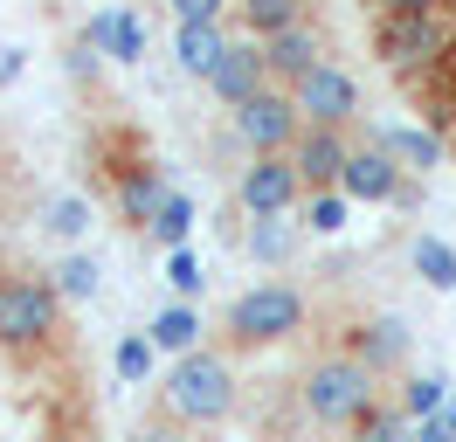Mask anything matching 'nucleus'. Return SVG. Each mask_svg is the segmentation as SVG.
<instances>
[{
    "instance_id": "f257e3e1",
    "label": "nucleus",
    "mask_w": 456,
    "mask_h": 442,
    "mask_svg": "<svg viewBox=\"0 0 456 442\" xmlns=\"http://www.w3.org/2000/svg\"><path fill=\"white\" fill-rule=\"evenodd\" d=\"M297 401H305V414H312L318 429H360V422L380 408V373L360 366V359L339 346V353H318L312 366H305Z\"/></svg>"
},
{
    "instance_id": "f03ea898",
    "label": "nucleus",
    "mask_w": 456,
    "mask_h": 442,
    "mask_svg": "<svg viewBox=\"0 0 456 442\" xmlns=\"http://www.w3.org/2000/svg\"><path fill=\"white\" fill-rule=\"evenodd\" d=\"M159 408L180 429H222L228 414H235V366H228V353L200 346V353L173 359L167 387H159Z\"/></svg>"
},
{
    "instance_id": "7ed1b4c3",
    "label": "nucleus",
    "mask_w": 456,
    "mask_h": 442,
    "mask_svg": "<svg viewBox=\"0 0 456 442\" xmlns=\"http://www.w3.org/2000/svg\"><path fill=\"white\" fill-rule=\"evenodd\" d=\"M305 318H312V304H305V291L297 283H249L242 298L222 311V339L235 346V353H263V346H284V339H297L305 332Z\"/></svg>"
},
{
    "instance_id": "20e7f679",
    "label": "nucleus",
    "mask_w": 456,
    "mask_h": 442,
    "mask_svg": "<svg viewBox=\"0 0 456 442\" xmlns=\"http://www.w3.org/2000/svg\"><path fill=\"white\" fill-rule=\"evenodd\" d=\"M373 55L401 77H428L456 55V28L443 14H373Z\"/></svg>"
},
{
    "instance_id": "39448f33",
    "label": "nucleus",
    "mask_w": 456,
    "mask_h": 442,
    "mask_svg": "<svg viewBox=\"0 0 456 442\" xmlns=\"http://www.w3.org/2000/svg\"><path fill=\"white\" fill-rule=\"evenodd\" d=\"M49 332H62L56 276H0V353H28Z\"/></svg>"
},
{
    "instance_id": "423d86ee",
    "label": "nucleus",
    "mask_w": 456,
    "mask_h": 442,
    "mask_svg": "<svg viewBox=\"0 0 456 442\" xmlns=\"http://www.w3.org/2000/svg\"><path fill=\"white\" fill-rule=\"evenodd\" d=\"M228 118H235V138L249 145V160H256V152H297V138L312 132L305 110H297V97L277 90V83H270L263 97H249L242 110H228Z\"/></svg>"
},
{
    "instance_id": "0eeeda50",
    "label": "nucleus",
    "mask_w": 456,
    "mask_h": 442,
    "mask_svg": "<svg viewBox=\"0 0 456 442\" xmlns=\"http://www.w3.org/2000/svg\"><path fill=\"white\" fill-rule=\"evenodd\" d=\"M305 173H297V160L290 152H256V160L235 173V201H242V215L263 221V215H290L297 201H305Z\"/></svg>"
},
{
    "instance_id": "6e6552de",
    "label": "nucleus",
    "mask_w": 456,
    "mask_h": 442,
    "mask_svg": "<svg viewBox=\"0 0 456 442\" xmlns=\"http://www.w3.org/2000/svg\"><path fill=\"white\" fill-rule=\"evenodd\" d=\"M290 97H297V110H305V125H332V132H346V125L360 118V83L346 77L339 62H318Z\"/></svg>"
},
{
    "instance_id": "1a4fd4ad",
    "label": "nucleus",
    "mask_w": 456,
    "mask_h": 442,
    "mask_svg": "<svg viewBox=\"0 0 456 442\" xmlns=\"http://www.w3.org/2000/svg\"><path fill=\"white\" fill-rule=\"evenodd\" d=\"M346 201H367V208H380V201H408V180H401V160L380 145V138H367V145H353V160H346V180H339Z\"/></svg>"
},
{
    "instance_id": "9d476101",
    "label": "nucleus",
    "mask_w": 456,
    "mask_h": 442,
    "mask_svg": "<svg viewBox=\"0 0 456 442\" xmlns=\"http://www.w3.org/2000/svg\"><path fill=\"white\" fill-rule=\"evenodd\" d=\"M263 62H270V83H277V90H297V83L312 77L318 62H332V55H325V35H318L312 21H297V28H284V35L263 42Z\"/></svg>"
},
{
    "instance_id": "9b49d317",
    "label": "nucleus",
    "mask_w": 456,
    "mask_h": 442,
    "mask_svg": "<svg viewBox=\"0 0 456 442\" xmlns=\"http://www.w3.org/2000/svg\"><path fill=\"white\" fill-rule=\"evenodd\" d=\"M208 90H215L228 110H242L249 97H263V90H270V62H263V42H249V35H242V42H228L222 70L208 77Z\"/></svg>"
},
{
    "instance_id": "f8f14e48",
    "label": "nucleus",
    "mask_w": 456,
    "mask_h": 442,
    "mask_svg": "<svg viewBox=\"0 0 456 442\" xmlns=\"http://www.w3.org/2000/svg\"><path fill=\"white\" fill-rule=\"evenodd\" d=\"M297 173H305V187L312 193H332L346 180V160H353V138L346 132H332V125H312V132L297 138Z\"/></svg>"
},
{
    "instance_id": "ddd939ff",
    "label": "nucleus",
    "mask_w": 456,
    "mask_h": 442,
    "mask_svg": "<svg viewBox=\"0 0 456 442\" xmlns=\"http://www.w3.org/2000/svg\"><path fill=\"white\" fill-rule=\"evenodd\" d=\"M167 173L152 160H139V166H118V215L132 221V228H152L159 221V208H167Z\"/></svg>"
},
{
    "instance_id": "4468645a",
    "label": "nucleus",
    "mask_w": 456,
    "mask_h": 442,
    "mask_svg": "<svg viewBox=\"0 0 456 442\" xmlns=\"http://www.w3.org/2000/svg\"><path fill=\"white\" fill-rule=\"evenodd\" d=\"M346 353L373 366V373H395L401 359H408V325L401 318H360V325L346 332Z\"/></svg>"
},
{
    "instance_id": "2eb2a0df",
    "label": "nucleus",
    "mask_w": 456,
    "mask_h": 442,
    "mask_svg": "<svg viewBox=\"0 0 456 442\" xmlns=\"http://www.w3.org/2000/svg\"><path fill=\"white\" fill-rule=\"evenodd\" d=\"M84 35H90V49L111 55V62H145V21L132 7H97Z\"/></svg>"
},
{
    "instance_id": "dca6fc26",
    "label": "nucleus",
    "mask_w": 456,
    "mask_h": 442,
    "mask_svg": "<svg viewBox=\"0 0 456 442\" xmlns=\"http://www.w3.org/2000/svg\"><path fill=\"white\" fill-rule=\"evenodd\" d=\"M222 55H228V28L222 21H180L173 28V62L187 70V77H215L222 70Z\"/></svg>"
},
{
    "instance_id": "f3484780",
    "label": "nucleus",
    "mask_w": 456,
    "mask_h": 442,
    "mask_svg": "<svg viewBox=\"0 0 456 442\" xmlns=\"http://www.w3.org/2000/svg\"><path fill=\"white\" fill-rule=\"evenodd\" d=\"M235 14H242V35H249V42H270V35H284V28L312 21V0H235Z\"/></svg>"
},
{
    "instance_id": "a211bd4d",
    "label": "nucleus",
    "mask_w": 456,
    "mask_h": 442,
    "mask_svg": "<svg viewBox=\"0 0 456 442\" xmlns=\"http://www.w3.org/2000/svg\"><path fill=\"white\" fill-rule=\"evenodd\" d=\"M297 235H305V221H284V215H263V221H249V235H242V249L256 256V263H290L297 256Z\"/></svg>"
},
{
    "instance_id": "6ab92c4d",
    "label": "nucleus",
    "mask_w": 456,
    "mask_h": 442,
    "mask_svg": "<svg viewBox=\"0 0 456 442\" xmlns=\"http://www.w3.org/2000/svg\"><path fill=\"white\" fill-rule=\"evenodd\" d=\"M145 332H152V346H159V353H173V359L200 353V311H194V304H180V298H173Z\"/></svg>"
},
{
    "instance_id": "aec40b11",
    "label": "nucleus",
    "mask_w": 456,
    "mask_h": 442,
    "mask_svg": "<svg viewBox=\"0 0 456 442\" xmlns=\"http://www.w3.org/2000/svg\"><path fill=\"white\" fill-rule=\"evenodd\" d=\"M380 145L401 160V173H428V166H443V138L422 132V125H387V132H380Z\"/></svg>"
},
{
    "instance_id": "412c9836",
    "label": "nucleus",
    "mask_w": 456,
    "mask_h": 442,
    "mask_svg": "<svg viewBox=\"0 0 456 442\" xmlns=\"http://www.w3.org/2000/svg\"><path fill=\"white\" fill-rule=\"evenodd\" d=\"M408 263H415V276H422L428 291H456V249L443 242V235H415V242H408Z\"/></svg>"
},
{
    "instance_id": "4be33fe9",
    "label": "nucleus",
    "mask_w": 456,
    "mask_h": 442,
    "mask_svg": "<svg viewBox=\"0 0 456 442\" xmlns=\"http://www.w3.org/2000/svg\"><path fill=\"white\" fill-rule=\"evenodd\" d=\"M111 366H118V381H125V387H145L152 373H159V346H152V332H125L118 353H111Z\"/></svg>"
},
{
    "instance_id": "5701e85b",
    "label": "nucleus",
    "mask_w": 456,
    "mask_h": 442,
    "mask_svg": "<svg viewBox=\"0 0 456 442\" xmlns=\"http://www.w3.org/2000/svg\"><path fill=\"white\" fill-rule=\"evenodd\" d=\"M450 394H456V387L443 381V373H408V387H401V414H408V422H436V414L450 408Z\"/></svg>"
},
{
    "instance_id": "b1692460",
    "label": "nucleus",
    "mask_w": 456,
    "mask_h": 442,
    "mask_svg": "<svg viewBox=\"0 0 456 442\" xmlns=\"http://www.w3.org/2000/svg\"><path fill=\"white\" fill-rule=\"evenodd\" d=\"M97 283H104V270H97V256H62V270H56V291L62 298H97Z\"/></svg>"
},
{
    "instance_id": "393cba45",
    "label": "nucleus",
    "mask_w": 456,
    "mask_h": 442,
    "mask_svg": "<svg viewBox=\"0 0 456 442\" xmlns=\"http://www.w3.org/2000/svg\"><path fill=\"white\" fill-rule=\"evenodd\" d=\"M346 208H353V201H346L339 187H332V193H305V228H312V235H339Z\"/></svg>"
},
{
    "instance_id": "a878e982",
    "label": "nucleus",
    "mask_w": 456,
    "mask_h": 442,
    "mask_svg": "<svg viewBox=\"0 0 456 442\" xmlns=\"http://www.w3.org/2000/svg\"><path fill=\"white\" fill-rule=\"evenodd\" d=\"M353 436H360V442H408L415 429H408V414H401V401H380V408H373L367 422L353 429Z\"/></svg>"
},
{
    "instance_id": "bb28decb",
    "label": "nucleus",
    "mask_w": 456,
    "mask_h": 442,
    "mask_svg": "<svg viewBox=\"0 0 456 442\" xmlns=\"http://www.w3.org/2000/svg\"><path fill=\"white\" fill-rule=\"evenodd\" d=\"M187 228H194V201L187 193H167V208H159V221H152V235L167 249H187Z\"/></svg>"
},
{
    "instance_id": "cd10ccee",
    "label": "nucleus",
    "mask_w": 456,
    "mask_h": 442,
    "mask_svg": "<svg viewBox=\"0 0 456 442\" xmlns=\"http://www.w3.org/2000/svg\"><path fill=\"white\" fill-rule=\"evenodd\" d=\"M167 283H173V298H180V304L200 298V283H208V276H200V256H194V249H167Z\"/></svg>"
},
{
    "instance_id": "c85d7f7f",
    "label": "nucleus",
    "mask_w": 456,
    "mask_h": 442,
    "mask_svg": "<svg viewBox=\"0 0 456 442\" xmlns=\"http://www.w3.org/2000/svg\"><path fill=\"white\" fill-rule=\"evenodd\" d=\"M49 228H56L62 242H77V235L90 228V201H84V193H62L56 208H49Z\"/></svg>"
},
{
    "instance_id": "c756f323",
    "label": "nucleus",
    "mask_w": 456,
    "mask_h": 442,
    "mask_svg": "<svg viewBox=\"0 0 456 442\" xmlns=\"http://www.w3.org/2000/svg\"><path fill=\"white\" fill-rule=\"evenodd\" d=\"M235 0H173V21H228Z\"/></svg>"
},
{
    "instance_id": "7c9ffc66",
    "label": "nucleus",
    "mask_w": 456,
    "mask_h": 442,
    "mask_svg": "<svg viewBox=\"0 0 456 442\" xmlns=\"http://www.w3.org/2000/svg\"><path fill=\"white\" fill-rule=\"evenodd\" d=\"M125 442H187V429H180L173 414H159V422H139V429H132Z\"/></svg>"
},
{
    "instance_id": "2f4dec72",
    "label": "nucleus",
    "mask_w": 456,
    "mask_h": 442,
    "mask_svg": "<svg viewBox=\"0 0 456 442\" xmlns=\"http://www.w3.org/2000/svg\"><path fill=\"white\" fill-rule=\"evenodd\" d=\"M380 14H450V0H373Z\"/></svg>"
},
{
    "instance_id": "473e14b6",
    "label": "nucleus",
    "mask_w": 456,
    "mask_h": 442,
    "mask_svg": "<svg viewBox=\"0 0 456 442\" xmlns=\"http://www.w3.org/2000/svg\"><path fill=\"white\" fill-rule=\"evenodd\" d=\"M408 442H456V436H450V422L436 414V422H415V436H408Z\"/></svg>"
},
{
    "instance_id": "72a5a7b5",
    "label": "nucleus",
    "mask_w": 456,
    "mask_h": 442,
    "mask_svg": "<svg viewBox=\"0 0 456 442\" xmlns=\"http://www.w3.org/2000/svg\"><path fill=\"white\" fill-rule=\"evenodd\" d=\"M21 77V49H0V83H14Z\"/></svg>"
},
{
    "instance_id": "f704fd0d",
    "label": "nucleus",
    "mask_w": 456,
    "mask_h": 442,
    "mask_svg": "<svg viewBox=\"0 0 456 442\" xmlns=\"http://www.w3.org/2000/svg\"><path fill=\"white\" fill-rule=\"evenodd\" d=\"M443 422H450V436H456V394H450V408H443Z\"/></svg>"
},
{
    "instance_id": "c9c22d12",
    "label": "nucleus",
    "mask_w": 456,
    "mask_h": 442,
    "mask_svg": "<svg viewBox=\"0 0 456 442\" xmlns=\"http://www.w3.org/2000/svg\"><path fill=\"white\" fill-rule=\"evenodd\" d=\"M49 442H90V436H49Z\"/></svg>"
},
{
    "instance_id": "e433bc0d",
    "label": "nucleus",
    "mask_w": 456,
    "mask_h": 442,
    "mask_svg": "<svg viewBox=\"0 0 456 442\" xmlns=\"http://www.w3.org/2000/svg\"><path fill=\"white\" fill-rule=\"evenodd\" d=\"M450 14H456V0H450Z\"/></svg>"
}]
</instances>
